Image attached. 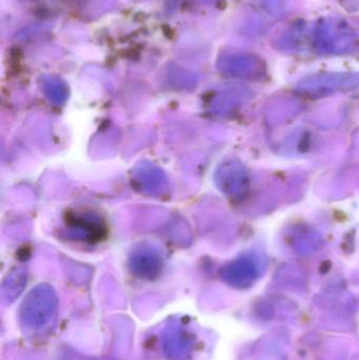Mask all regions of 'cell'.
<instances>
[{"label":"cell","instance_id":"obj_1","mask_svg":"<svg viewBox=\"0 0 359 360\" xmlns=\"http://www.w3.org/2000/svg\"><path fill=\"white\" fill-rule=\"evenodd\" d=\"M131 268L141 276H154L162 268V258L155 249L151 247H141L135 250L131 256Z\"/></svg>","mask_w":359,"mask_h":360},{"label":"cell","instance_id":"obj_2","mask_svg":"<svg viewBox=\"0 0 359 360\" xmlns=\"http://www.w3.org/2000/svg\"><path fill=\"white\" fill-rule=\"evenodd\" d=\"M135 179L143 192L160 194L167 188V177L160 169L153 165L145 164L137 168Z\"/></svg>","mask_w":359,"mask_h":360},{"label":"cell","instance_id":"obj_3","mask_svg":"<svg viewBox=\"0 0 359 360\" xmlns=\"http://www.w3.org/2000/svg\"><path fill=\"white\" fill-rule=\"evenodd\" d=\"M259 270L254 264L244 260L234 262L223 271V276L232 285L247 287L256 279Z\"/></svg>","mask_w":359,"mask_h":360},{"label":"cell","instance_id":"obj_4","mask_svg":"<svg viewBox=\"0 0 359 360\" xmlns=\"http://www.w3.org/2000/svg\"><path fill=\"white\" fill-rule=\"evenodd\" d=\"M71 232L76 233V237L84 239L100 238L103 236V228L100 220L89 215H76L70 221Z\"/></svg>","mask_w":359,"mask_h":360}]
</instances>
